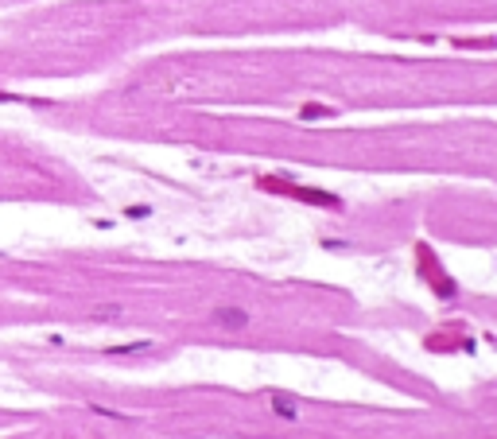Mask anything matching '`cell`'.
<instances>
[{"label": "cell", "mask_w": 497, "mask_h": 439, "mask_svg": "<svg viewBox=\"0 0 497 439\" xmlns=\"http://www.w3.org/2000/svg\"><path fill=\"white\" fill-rule=\"evenodd\" d=\"M113 315H121V307H98V311H94V319L109 322V319H113Z\"/></svg>", "instance_id": "5b68a950"}, {"label": "cell", "mask_w": 497, "mask_h": 439, "mask_svg": "<svg viewBox=\"0 0 497 439\" xmlns=\"http://www.w3.org/2000/svg\"><path fill=\"white\" fill-rule=\"evenodd\" d=\"M249 307H234V303H225V307H214V322L218 327H225V331H241V327H249Z\"/></svg>", "instance_id": "7a4b0ae2"}, {"label": "cell", "mask_w": 497, "mask_h": 439, "mask_svg": "<svg viewBox=\"0 0 497 439\" xmlns=\"http://www.w3.org/2000/svg\"><path fill=\"white\" fill-rule=\"evenodd\" d=\"M261 187H276V191H288V195L303 198V203H319V206H338V198L326 195V191H315V187H292V183H276V179H261Z\"/></svg>", "instance_id": "6da1fadb"}, {"label": "cell", "mask_w": 497, "mask_h": 439, "mask_svg": "<svg viewBox=\"0 0 497 439\" xmlns=\"http://www.w3.org/2000/svg\"><path fill=\"white\" fill-rule=\"evenodd\" d=\"M272 412L280 420H299V400L288 397V393H272Z\"/></svg>", "instance_id": "3957f363"}, {"label": "cell", "mask_w": 497, "mask_h": 439, "mask_svg": "<svg viewBox=\"0 0 497 439\" xmlns=\"http://www.w3.org/2000/svg\"><path fill=\"white\" fill-rule=\"evenodd\" d=\"M0 101H20V98H12V94H0Z\"/></svg>", "instance_id": "8992f818"}, {"label": "cell", "mask_w": 497, "mask_h": 439, "mask_svg": "<svg viewBox=\"0 0 497 439\" xmlns=\"http://www.w3.org/2000/svg\"><path fill=\"white\" fill-rule=\"evenodd\" d=\"M303 117L311 121V117H331V109H322V105H303Z\"/></svg>", "instance_id": "277c9868"}]
</instances>
